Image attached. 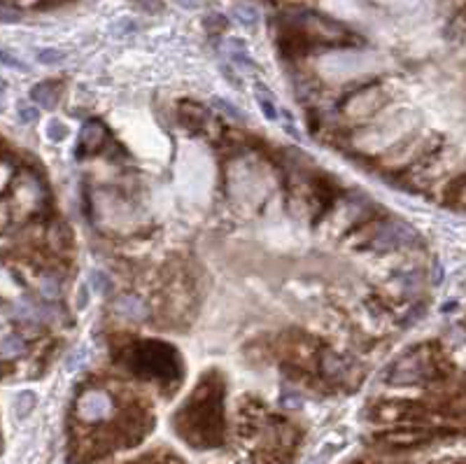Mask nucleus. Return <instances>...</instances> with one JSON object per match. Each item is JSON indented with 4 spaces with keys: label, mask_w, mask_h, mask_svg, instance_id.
Returning a JSON list of instances; mask_svg holds the SVG:
<instances>
[{
    "label": "nucleus",
    "mask_w": 466,
    "mask_h": 464,
    "mask_svg": "<svg viewBox=\"0 0 466 464\" xmlns=\"http://www.w3.org/2000/svg\"><path fill=\"white\" fill-rule=\"evenodd\" d=\"M40 292H43L47 299L59 296V292H61L59 278H54V275H43V278H40Z\"/></svg>",
    "instance_id": "2eb2a0df"
},
{
    "label": "nucleus",
    "mask_w": 466,
    "mask_h": 464,
    "mask_svg": "<svg viewBox=\"0 0 466 464\" xmlns=\"http://www.w3.org/2000/svg\"><path fill=\"white\" fill-rule=\"evenodd\" d=\"M38 61L40 64H45V66H57V64H64L66 61V52H61V50H38Z\"/></svg>",
    "instance_id": "4468645a"
},
{
    "label": "nucleus",
    "mask_w": 466,
    "mask_h": 464,
    "mask_svg": "<svg viewBox=\"0 0 466 464\" xmlns=\"http://www.w3.org/2000/svg\"><path fill=\"white\" fill-rule=\"evenodd\" d=\"M103 138H105V131H103V126L99 122H92L87 124L85 131H82V143L89 145V147H99V145L103 143Z\"/></svg>",
    "instance_id": "9b49d317"
},
{
    "label": "nucleus",
    "mask_w": 466,
    "mask_h": 464,
    "mask_svg": "<svg viewBox=\"0 0 466 464\" xmlns=\"http://www.w3.org/2000/svg\"><path fill=\"white\" fill-rule=\"evenodd\" d=\"M110 411H112V401H110L105 392H99V390L85 392L78 404V413L85 420H92V422L108 418Z\"/></svg>",
    "instance_id": "7ed1b4c3"
},
{
    "label": "nucleus",
    "mask_w": 466,
    "mask_h": 464,
    "mask_svg": "<svg viewBox=\"0 0 466 464\" xmlns=\"http://www.w3.org/2000/svg\"><path fill=\"white\" fill-rule=\"evenodd\" d=\"M17 12H10L5 5H0V22H17Z\"/></svg>",
    "instance_id": "4be33fe9"
},
{
    "label": "nucleus",
    "mask_w": 466,
    "mask_h": 464,
    "mask_svg": "<svg viewBox=\"0 0 466 464\" xmlns=\"http://www.w3.org/2000/svg\"><path fill=\"white\" fill-rule=\"evenodd\" d=\"M82 359H85V350H75V355L66 359V366H68V369H71V371H75V369H78V364L82 362Z\"/></svg>",
    "instance_id": "412c9836"
},
{
    "label": "nucleus",
    "mask_w": 466,
    "mask_h": 464,
    "mask_svg": "<svg viewBox=\"0 0 466 464\" xmlns=\"http://www.w3.org/2000/svg\"><path fill=\"white\" fill-rule=\"evenodd\" d=\"M19 119H22L24 124H33V122H38V110L33 108V106H26V103H19Z\"/></svg>",
    "instance_id": "6ab92c4d"
},
{
    "label": "nucleus",
    "mask_w": 466,
    "mask_h": 464,
    "mask_svg": "<svg viewBox=\"0 0 466 464\" xmlns=\"http://www.w3.org/2000/svg\"><path fill=\"white\" fill-rule=\"evenodd\" d=\"M115 310L124 317H131V320H143L145 317V303L138 296H119L115 301Z\"/></svg>",
    "instance_id": "423d86ee"
},
{
    "label": "nucleus",
    "mask_w": 466,
    "mask_h": 464,
    "mask_svg": "<svg viewBox=\"0 0 466 464\" xmlns=\"http://www.w3.org/2000/svg\"><path fill=\"white\" fill-rule=\"evenodd\" d=\"M66 136H68V129L61 119H52L50 124H47V138H50L52 143L66 140Z\"/></svg>",
    "instance_id": "dca6fc26"
},
{
    "label": "nucleus",
    "mask_w": 466,
    "mask_h": 464,
    "mask_svg": "<svg viewBox=\"0 0 466 464\" xmlns=\"http://www.w3.org/2000/svg\"><path fill=\"white\" fill-rule=\"evenodd\" d=\"M31 99L43 108H54L57 106V92H54L52 82H43V85H36L31 92Z\"/></svg>",
    "instance_id": "6e6552de"
},
{
    "label": "nucleus",
    "mask_w": 466,
    "mask_h": 464,
    "mask_svg": "<svg viewBox=\"0 0 466 464\" xmlns=\"http://www.w3.org/2000/svg\"><path fill=\"white\" fill-rule=\"evenodd\" d=\"M57 310L50 306H40V303L31 301H19L12 306V317L22 322H52Z\"/></svg>",
    "instance_id": "20e7f679"
},
{
    "label": "nucleus",
    "mask_w": 466,
    "mask_h": 464,
    "mask_svg": "<svg viewBox=\"0 0 466 464\" xmlns=\"http://www.w3.org/2000/svg\"><path fill=\"white\" fill-rule=\"evenodd\" d=\"M89 285H92L94 292H99V294H110V292H112V282L108 280V275L103 271H92V273H89Z\"/></svg>",
    "instance_id": "f8f14e48"
},
{
    "label": "nucleus",
    "mask_w": 466,
    "mask_h": 464,
    "mask_svg": "<svg viewBox=\"0 0 466 464\" xmlns=\"http://www.w3.org/2000/svg\"><path fill=\"white\" fill-rule=\"evenodd\" d=\"M0 61H3L5 66H10V68H17V71H29V66H26L24 61H19L17 57H12V54L5 52V50H0Z\"/></svg>",
    "instance_id": "aec40b11"
},
{
    "label": "nucleus",
    "mask_w": 466,
    "mask_h": 464,
    "mask_svg": "<svg viewBox=\"0 0 466 464\" xmlns=\"http://www.w3.org/2000/svg\"><path fill=\"white\" fill-rule=\"evenodd\" d=\"M36 404H38V397H36L33 392L17 394V399H15V413H17V418H19V420L29 418V415L33 413V408H36Z\"/></svg>",
    "instance_id": "9d476101"
},
{
    "label": "nucleus",
    "mask_w": 466,
    "mask_h": 464,
    "mask_svg": "<svg viewBox=\"0 0 466 464\" xmlns=\"http://www.w3.org/2000/svg\"><path fill=\"white\" fill-rule=\"evenodd\" d=\"M212 103H214V108H217L221 115L228 117V119H242V115L238 113V110H235L231 103H226L224 99H214Z\"/></svg>",
    "instance_id": "a211bd4d"
},
{
    "label": "nucleus",
    "mask_w": 466,
    "mask_h": 464,
    "mask_svg": "<svg viewBox=\"0 0 466 464\" xmlns=\"http://www.w3.org/2000/svg\"><path fill=\"white\" fill-rule=\"evenodd\" d=\"M24 350H26V343H24L22 336L10 334V336L0 338V355H5V357H19Z\"/></svg>",
    "instance_id": "1a4fd4ad"
},
{
    "label": "nucleus",
    "mask_w": 466,
    "mask_h": 464,
    "mask_svg": "<svg viewBox=\"0 0 466 464\" xmlns=\"http://www.w3.org/2000/svg\"><path fill=\"white\" fill-rule=\"evenodd\" d=\"M233 12L238 15L235 19H238L240 24H245V26H252L256 22V8H254V5L238 3V5H233Z\"/></svg>",
    "instance_id": "ddd939ff"
},
{
    "label": "nucleus",
    "mask_w": 466,
    "mask_h": 464,
    "mask_svg": "<svg viewBox=\"0 0 466 464\" xmlns=\"http://www.w3.org/2000/svg\"><path fill=\"white\" fill-rule=\"evenodd\" d=\"M280 406L289 408V411H298V408H303V397L294 390H284L280 397Z\"/></svg>",
    "instance_id": "f3484780"
},
{
    "label": "nucleus",
    "mask_w": 466,
    "mask_h": 464,
    "mask_svg": "<svg viewBox=\"0 0 466 464\" xmlns=\"http://www.w3.org/2000/svg\"><path fill=\"white\" fill-rule=\"evenodd\" d=\"M254 96H256V103H259L263 117H266L268 122H275L277 119V108H275V101L270 99L266 85H256L254 87Z\"/></svg>",
    "instance_id": "0eeeda50"
},
{
    "label": "nucleus",
    "mask_w": 466,
    "mask_h": 464,
    "mask_svg": "<svg viewBox=\"0 0 466 464\" xmlns=\"http://www.w3.org/2000/svg\"><path fill=\"white\" fill-rule=\"evenodd\" d=\"M420 378H422L420 364H417V359H413V357L401 359V362L394 366V371L389 373V383H396V385H403V383H417V380H420Z\"/></svg>",
    "instance_id": "39448f33"
},
{
    "label": "nucleus",
    "mask_w": 466,
    "mask_h": 464,
    "mask_svg": "<svg viewBox=\"0 0 466 464\" xmlns=\"http://www.w3.org/2000/svg\"><path fill=\"white\" fill-rule=\"evenodd\" d=\"M417 240L415 229H410L403 222H389L375 233L373 238V247L375 250H394V247H403V245H413Z\"/></svg>",
    "instance_id": "f03ea898"
},
{
    "label": "nucleus",
    "mask_w": 466,
    "mask_h": 464,
    "mask_svg": "<svg viewBox=\"0 0 466 464\" xmlns=\"http://www.w3.org/2000/svg\"><path fill=\"white\" fill-rule=\"evenodd\" d=\"M136 357V371L145 373V376H156V378H177L180 376V362L175 350L168 348L163 343H140L133 350Z\"/></svg>",
    "instance_id": "f257e3e1"
}]
</instances>
